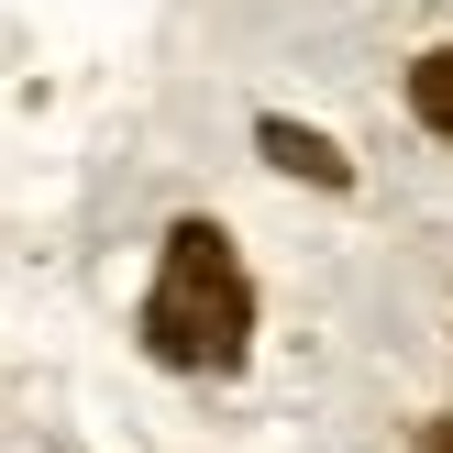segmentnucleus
Masks as SVG:
<instances>
[{
  "label": "nucleus",
  "instance_id": "nucleus-1",
  "mask_svg": "<svg viewBox=\"0 0 453 453\" xmlns=\"http://www.w3.org/2000/svg\"><path fill=\"white\" fill-rule=\"evenodd\" d=\"M133 332H144V354L166 376H243V354H255V265H243V243L211 211L166 221Z\"/></svg>",
  "mask_w": 453,
  "mask_h": 453
},
{
  "label": "nucleus",
  "instance_id": "nucleus-2",
  "mask_svg": "<svg viewBox=\"0 0 453 453\" xmlns=\"http://www.w3.org/2000/svg\"><path fill=\"white\" fill-rule=\"evenodd\" d=\"M255 155L277 177H299V188H321V199H354V155L321 122H299V111H255Z\"/></svg>",
  "mask_w": 453,
  "mask_h": 453
},
{
  "label": "nucleus",
  "instance_id": "nucleus-3",
  "mask_svg": "<svg viewBox=\"0 0 453 453\" xmlns=\"http://www.w3.org/2000/svg\"><path fill=\"white\" fill-rule=\"evenodd\" d=\"M410 122H432L453 144V44H432V56H410Z\"/></svg>",
  "mask_w": 453,
  "mask_h": 453
},
{
  "label": "nucleus",
  "instance_id": "nucleus-4",
  "mask_svg": "<svg viewBox=\"0 0 453 453\" xmlns=\"http://www.w3.org/2000/svg\"><path fill=\"white\" fill-rule=\"evenodd\" d=\"M410 453H453V410H432V420H410Z\"/></svg>",
  "mask_w": 453,
  "mask_h": 453
}]
</instances>
